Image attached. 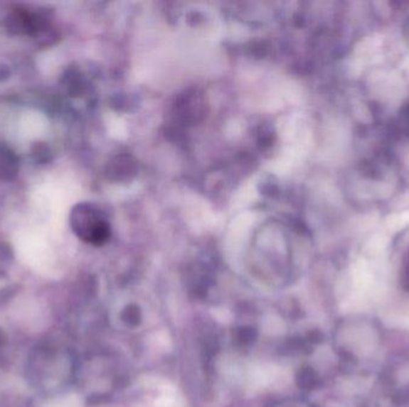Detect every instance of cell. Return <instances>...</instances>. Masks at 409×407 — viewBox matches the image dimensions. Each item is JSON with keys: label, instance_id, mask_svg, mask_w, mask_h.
I'll use <instances>...</instances> for the list:
<instances>
[{"label": "cell", "instance_id": "2", "mask_svg": "<svg viewBox=\"0 0 409 407\" xmlns=\"http://www.w3.org/2000/svg\"><path fill=\"white\" fill-rule=\"evenodd\" d=\"M403 284L405 287L409 291V261H407V266H405V271H403Z\"/></svg>", "mask_w": 409, "mask_h": 407}, {"label": "cell", "instance_id": "1", "mask_svg": "<svg viewBox=\"0 0 409 407\" xmlns=\"http://www.w3.org/2000/svg\"><path fill=\"white\" fill-rule=\"evenodd\" d=\"M71 222L77 234L89 243L102 244L108 239V224L90 207L80 206L73 210Z\"/></svg>", "mask_w": 409, "mask_h": 407}]
</instances>
